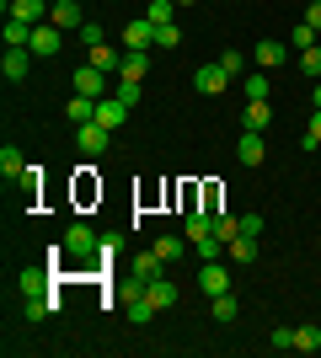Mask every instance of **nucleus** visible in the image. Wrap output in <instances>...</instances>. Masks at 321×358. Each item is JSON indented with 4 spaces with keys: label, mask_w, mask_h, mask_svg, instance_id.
I'll return each instance as SVG.
<instances>
[{
    "label": "nucleus",
    "mask_w": 321,
    "mask_h": 358,
    "mask_svg": "<svg viewBox=\"0 0 321 358\" xmlns=\"http://www.w3.org/2000/svg\"><path fill=\"white\" fill-rule=\"evenodd\" d=\"M32 54H38V59H54V54H59L64 48V27H54V22H38V27H32Z\"/></svg>",
    "instance_id": "nucleus-1"
},
{
    "label": "nucleus",
    "mask_w": 321,
    "mask_h": 358,
    "mask_svg": "<svg viewBox=\"0 0 321 358\" xmlns=\"http://www.w3.org/2000/svg\"><path fill=\"white\" fill-rule=\"evenodd\" d=\"M76 145H80V155H107V145H113V129H102V123H80L76 129Z\"/></svg>",
    "instance_id": "nucleus-2"
},
{
    "label": "nucleus",
    "mask_w": 321,
    "mask_h": 358,
    "mask_svg": "<svg viewBox=\"0 0 321 358\" xmlns=\"http://www.w3.org/2000/svg\"><path fill=\"white\" fill-rule=\"evenodd\" d=\"M236 161H241V166H262V161H268V139H262V129H241V139H236Z\"/></svg>",
    "instance_id": "nucleus-3"
},
{
    "label": "nucleus",
    "mask_w": 321,
    "mask_h": 358,
    "mask_svg": "<svg viewBox=\"0 0 321 358\" xmlns=\"http://www.w3.org/2000/svg\"><path fill=\"white\" fill-rule=\"evenodd\" d=\"M97 246H102V236H97L92 224H80V220H76L70 230H64V252H70V257H92Z\"/></svg>",
    "instance_id": "nucleus-4"
},
{
    "label": "nucleus",
    "mask_w": 321,
    "mask_h": 358,
    "mask_svg": "<svg viewBox=\"0 0 321 358\" xmlns=\"http://www.w3.org/2000/svg\"><path fill=\"white\" fill-rule=\"evenodd\" d=\"M32 59H38L32 48H6V59H0V75H6L11 86H22V80L32 75Z\"/></svg>",
    "instance_id": "nucleus-5"
},
{
    "label": "nucleus",
    "mask_w": 321,
    "mask_h": 358,
    "mask_svg": "<svg viewBox=\"0 0 321 358\" xmlns=\"http://www.w3.org/2000/svg\"><path fill=\"white\" fill-rule=\"evenodd\" d=\"M123 315H129L134 327H150L155 321V305H150V294H145V284H134L129 294H123Z\"/></svg>",
    "instance_id": "nucleus-6"
},
{
    "label": "nucleus",
    "mask_w": 321,
    "mask_h": 358,
    "mask_svg": "<svg viewBox=\"0 0 321 358\" xmlns=\"http://www.w3.org/2000/svg\"><path fill=\"white\" fill-rule=\"evenodd\" d=\"M155 22L150 16H134V22H129V27H123V48H134V54H145V48H155Z\"/></svg>",
    "instance_id": "nucleus-7"
},
{
    "label": "nucleus",
    "mask_w": 321,
    "mask_h": 358,
    "mask_svg": "<svg viewBox=\"0 0 321 358\" xmlns=\"http://www.w3.org/2000/svg\"><path fill=\"white\" fill-rule=\"evenodd\" d=\"M225 86H230V75L220 70V64H199V70H193V91H199V96H225Z\"/></svg>",
    "instance_id": "nucleus-8"
},
{
    "label": "nucleus",
    "mask_w": 321,
    "mask_h": 358,
    "mask_svg": "<svg viewBox=\"0 0 321 358\" xmlns=\"http://www.w3.org/2000/svg\"><path fill=\"white\" fill-rule=\"evenodd\" d=\"M70 86H76L80 96H97V102H102V96H107V70H97V64H80V70L70 75Z\"/></svg>",
    "instance_id": "nucleus-9"
},
{
    "label": "nucleus",
    "mask_w": 321,
    "mask_h": 358,
    "mask_svg": "<svg viewBox=\"0 0 321 358\" xmlns=\"http://www.w3.org/2000/svg\"><path fill=\"white\" fill-rule=\"evenodd\" d=\"M199 289H204L209 299L230 289V268H225V257H214V262H204V268H199Z\"/></svg>",
    "instance_id": "nucleus-10"
},
{
    "label": "nucleus",
    "mask_w": 321,
    "mask_h": 358,
    "mask_svg": "<svg viewBox=\"0 0 321 358\" xmlns=\"http://www.w3.org/2000/svg\"><path fill=\"white\" fill-rule=\"evenodd\" d=\"M48 22L64 27V32H80L86 27V11H80V0H54V6H48Z\"/></svg>",
    "instance_id": "nucleus-11"
},
{
    "label": "nucleus",
    "mask_w": 321,
    "mask_h": 358,
    "mask_svg": "<svg viewBox=\"0 0 321 358\" xmlns=\"http://www.w3.org/2000/svg\"><path fill=\"white\" fill-rule=\"evenodd\" d=\"M252 59H257V70H278V64H290V43H278V38H262V43L252 48Z\"/></svg>",
    "instance_id": "nucleus-12"
},
{
    "label": "nucleus",
    "mask_w": 321,
    "mask_h": 358,
    "mask_svg": "<svg viewBox=\"0 0 321 358\" xmlns=\"http://www.w3.org/2000/svg\"><path fill=\"white\" fill-rule=\"evenodd\" d=\"M16 289L22 294H48L54 289V268H22L16 273Z\"/></svg>",
    "instance_id": "nucleus-13"
},
{
    "label": "nucleus",
    "mask_w": 321,
    "mask_h": 358,
    "mask_svg": "<svg viewBox=\"0 0 321 358\" xmlns=\"http://www.w3.org/2000/svg\"><path fill=\"white\" fill-rule=\"evenodd\" d=\"M145 75H150V54H134V48H123L118 80H134V86H145Z\"/></svg>",
    "instance_id": "nucleus-14"
},
{
    "label": "nucleus",
    "mask_w": 321,
    "mask_h": 358,
    "mask_svg": "<svg viewBox=\"0 0 321 358\" xmlns=\"http://www.w3.org/2000/svg\"><path fill=\"white\" fill-rule=\"evenodd\" d=\"M129 113H134V107L118 102V96H102V102H97V123H102V129H123V118H129Z\"/></svg>",
    "instance_id": "nucleus-15"
},
{
    "label": "nucleus",
    "mask_w": 321,
    "mask_h": 358,
    "mask_svg": "<svg viewBox=\"0 0 321 358\" xmlns=\"http://www.w3.org/2000/svg\"><path fill=\"white\" fill-rule=\"evenodd\" d=\"M48 6H54V0H6V16H22V22L38 27V22L48 16Z\"/></svg>",
    "instance_id": "nucleus-16"
},
{
    "label": "nucleus",
    "mask_w": 321,
    "mask_h": 358,
    "mask_svg": "<svg viewBox=\"0 0 321 358\" xmlns=\"http://www.w3.org/2000/svg\"><path fill=\"white\" fill-rule=\"evenodd\" d=\"M145 294H150V305H155V310H171V305L183 299L171 278H150V284H145Z\"/></svg>",
    "instance_id": "nucleus-17"
},
{
    "label": "nucleus",
    "mask_w": 321,
    "mask_h": 358,
    "mask_svg": "<svg viewBox=\"0 0 321 358\" xmlns=\"http://www.w3.org/2000/svg\"><path fill=\"white\" fill-rule=\"evenodd\" d=\"M86 64H97V70H107V75H118L123 54H118L113 43H92V48H86Z\"/></svg>",
    "instance_id": "nucleus-18"
},
{
    "label": "nucleus",
    "mask_w": 321,
    "mask_h": 358,
    "mask_svg": "<svg viewBox=\"0 0 321 358\" xmlns=\"http://www.w3.org/2000/svg\"><path fill=\"white\" fill-rule=\"evenodd\" d=\"M209 315H214V321H220V327H230V321L241 315V299H236V294H230V289H225V294H214V299H209Z\"/></svg>",
    "instance_id": "nucleus-19"
},
{
    "label": "nucleus",
    "mask_w": 321,
    "mask_h": 358,
    "mask_svg": "<svg viewBox=\"0 0 321 358\" xmlns=\"http://www.w3.org/2000/svg\"><path fill=\"white\" fill-rule=\"evenodd\" d=\"M64 118L76 123V129H80V123H92L97 118V96H80V91H76V96L64 102Z\"/></svg>",
    "instance_id": "nucleus-20"
},
{
    "label": "nucleus",
    "mask_w": 321,
    "mask_h": 358,
    "mask_svg": "<svg viewBox=\"0 0 321 358\" xmlns=\"http://www.w3.org/2000/svg\"><path fill=\"white\" fill-rule=\"evenodd\" d=\"M161 268H166V262H161L155 252H139V257H134V284H150V278H161Z\"/></svg>",
    "instance_id": "nucleus-21"
},
{
    "label": "nucleus",
    "mask_w": 321,
    "mask_h": 358,
    "mask_svg": "<svg viewBox=\"0 0 321 358\" xmlns=\"http://www.w3.org/2000/svg\"><path fill=\"white\" fill-rule=\"evenodd\" d=\"M27 43H32V22L6 16V48H27Z\"/></svg>",
    "instance_id": "nucleus-22"
},
{
    "label": "nucleus",
    "mask_w": 321,
    "mask_h": 358,
    "mask_svg": "<svg viewBox=\"0 0 321 358\" xmlns=\"http://www.w3.org/2000/svg\"><path fill=\"white\" fill-rule=\"evenodd\" d=\"M22 171H27V161H22V150H16V145H6V150H0V177H6V182H16Z\"/></svg>",
    "instance_id": "nucleus-23"
},
{
    "label": "nucleus",
    "mask_w": 321,
    "mask_h": 358,
    "mask_svg": "<svg viewBox=\"0 0 321 358\" xmlns=\"http://www.w3.org/2000/svg\"><path fill=\"white\" fill-rule=\"evenodd\" d=\"M145 16H150L155 27H171V16H177V0H145Z\"/></svg>",
    "instance_id": "nucleus-24"
},
{
    "label": "nucleus",
    "mask_w": 321,
    "mask_h": 358,
    "mask_svg": "<svg viewBox=\"0 0 321 358\" xmlns=\"http://www.w3.org/2000/svg\"><path fill=\"white\" fill-rule=\"evenodd\" d=\"M225 257H230V262H257V241H252V236H236L225 246Z\"/></svg>",
    "instance_id": "nucleus-25"
},
{
    "label": "nucleus",
    "mask_w": 321,
    "mask_h": 358,
    "mask_svg": "<svg viewBox=\"0 0 321 358\" xmlns=\"http://www.w3.org/2000/svg\"><path fill=\"white\" fill-rule=\"evenodd\" d=\"M241 123H246V129H268V123H273V107H268V102H246Z\"/></svg>",
    "instance_id": "nucleus-26"
},
{
    "label": "nucleus",
    "mask_w": 321,
    "mask_h": 358,
    "mask_svg": "<svg viewBox=\"0 0 321 358\" xmlns=\"http://www.w3.org/2000/svg\"><path fill=\"white\" fill-rule=\"evenodd\" d=\"M294 348L300 353H321V327L311 321V327H294Z\"/></svg>",
    "instance_id": "nucleus-27"
},
{
    "label": "nucleus",
    "mask_w": 321,
    "mask_h": 358,
    "mask_svg": "<svg viewBox=\"0 0 321 358\" xmlns=\"http://www.w3.org/2000/svg\"><path fill=\"white\" fill-rule=\"evenodd\" d=\"M16 187H22V198H38L43 193V166H27V171L16 177Z\"/></svg>",
    "instance_id": "nucleus-28"
},
{
    "label": "nucleus",
    "mask_w": 321,
    "mask_h": 358,
    "mask_svg": "<svg viewBox=\"0 0 321 358\" xmlns=\"http://www.w3.org/2000/svg\"><path fill=\"white\" fill-rule=\"evenodd\" d=\"M241 91H246V102H268V70L246 75V80H241Z\"/></svg>",
    "instance_id": "nucleus-29"
},
{
    "label": "nucleus",
    "mask_w": 321,
    "mask_h": 358,
    "mask_svg": "<svg viewBox=\"0 0 321 358\" xmlns=\"http://www.w3.org/2000/svg\"><path fill=\"white\" fill-rule=\"evenodd\" d=\"M183 246H187L183 236H161V241H155V246H150V252L161 257V262H177V257H183Z\"/></svg>",
    "instance_id": "nucleus-30"
},
{
    "label": "nucleus",
    "mask_w": 321,
    "mask_h": 358,
    "mask_svg": "<svg viewBox=\"0 0 321 358\" xmlns=\"http://www.w3.org/2000/svg\"><path fill=\"white\" fill-rule=\"evenodd\" d=\"M300 70H306V80H321V43L300 48Z\"/></svg>",
    "instance_id": "nucleus-31"
},
{
    "label": "nucleus",
    "mask_w": 321,
    "mask_h": 358,
    "mask_svg": "<svg viewBox=\"0 0 321 358\" xmlns=\"http://www.w3.org/2000/svg\"><path fill=\"white\" fill-rule=\"evenodd\" d=\"M214 236H220V241L230 246V241L241 236V220H236V214H214Z\"/></svg>",
    "instance_id": "nucleus-32"
},
{
    "label": "nucleus",
    "mask_w": 321,
    "mask_h": 358,
    "mask_svg": "<svg viewBox=\"0 0 321 358\" xmlns=\"http://www.w3.org/2000/svg\"><path fill=\"white\" fill-rule=\"evenodd\" d=\"M214 64H220V70H225L230 80H236V75L246 70V54H236V48H225V54H220V59H214Z\"/></svg>",
    "instance_id": "nucleus-33"
},
{
    "label": "nucleus",
    "mask_w": 321,
    "mask_h": 358,
    "mask_svg": "<svg viewBox=\"0 0 321 358\" xmlns=\"http://www.w3.org/2000/svg\"><path fill=\"white\" fill-rule=\"evenodd\" d=\"M300 150H321V107L311 113V129L300 134Z\"/></svg>",
    "instance_id": "nucleus-34"
},
{
    "label": "nucleus",
    "mask_w": 321,
    "mask_h": 358,
    "mask_svg": "<svg viewBox=\"0 0 321 358\" xmlns=\"http://www.w3.org/2000/svg\"><path fill=\"white\" fill-rule=\"evenodd\" d=\"M294 48H311V43H321V32L311 27V22H300V27H294V38H290Z\"/></svg>",
    "instance_id": "nucleus-35"
},
{
    "label": "nucleus",
    "mask_w": 321,
    "mask_h": 358,
    "mask_svg": "<svg viewBox=\"0 0 321 358\" xmlns=\"http://www.w3.org/2000/svg\"><path fill=\"white\" fill-rule=\"evenodd\" d=\"M268 348H278V353L294 348V327H273V331H268Z\"/></svg>",
    "instance_id": "nucleus-36"
},
{
    "label": "nucleus",
    "mask_w": 321,
    "mask_h": 358,
    "mask_svg": "<svg viewBox=\"0 0 321 358\" xmlns=\"http://www.w3.org/2000/svg\"><path fill=\"white\" fill-rule=\"evenodd\" d=\"M155 48H183V32H177V22H171V27H161V32H155Z\"/></svg>",
    "instance_id": "nucleus-37"
},
{
    "label": "nucleus",
    "mask_w": 321,
    "mask_h": 358,
    "mask_svg": "<svg viewBox=\"0 0 321 358\" xmlns=\"http://www.w3.org/2000/svg\"><path fill=\"white\" fill-rule=\"evenodd\" d=\"M80 43H86V48H92V43H107V32L97 27V22H86V27H80Z\"/></svg>",
    "instance_id": "nucleus-38"
},
{
    "label": "nucleus",
    "mask_w": 321,
    "mask_h": 358,
    "mask_svg": "<svg viewBox=\"0 0 321 358\" xmlns=\"http://www.w3.org/2000/svg\"><path fill=\"white\" fill-rule=\"evenodd\" d=\"M113 96H118V102H129V107H134V102H139V86H134V80H118V91H113Z\"/></svg>",
    "instance_id": "nucleus-39"
},
{
    "label": "nucleus",
    "mask_w": 321,
    "mask_h": 358,
    "mask_svg": "<svg viewBox=\"0 0 321 358\" xmlns=\"http://www.w3.org/2000/svg\"><path fill=\"white\" fill-rule=\"evenodd\" d=\"M241 236H252V241L262 236V214H241Z\"/></svg>",
    "instance_id": "nucleus-40"
},
{
    "label": "nucleus",
    "mask_w": 321,
    "mask_h": 358,
    "mask_svg": "<svg viewBox=\"0 0 321 358\" xmlns=\"http://www.w3.org/2000/svg\"><path fill=\"white\" fill-rule=\"evenodd\" d=\"M97 257H102V262H107V257H118V236H102V246H97Z\"/></svg>",
    "instance_id": "nucleus-41"
},
{
    "label": "nucleus",
    "mask_w": 321,
    "mask_h": 358,
    "mask_svg": "<svg viewBox=\"0 0 321 358\" xmlns=\"http://www.w3.org/2000/svg\"><path fill=\"white\" fill-rule=\"evenodd\" d=\"M306 22H311V27L321 32V0H311V6H306Z\"/></svg>",
    "instance_id": "nucleus-42"
},
{
    "label": "nucleus",
    "mask_w": 321,
    "mask_h": 358,
    "mask_svg": "<svg viewBox=\"0 0 321 358\" xmlns=\"http://www.w3.org/2000/svg\"><path fill=\"white\" fill-rule=\"evenodd\" d=\"M311 107H321V80H311Z\"/></svg>",
    "instance_id": "nucleus-43"
},
{
    "label": "nucleus",
    "mask_w": 321,
    "mask_h": 358,
    "mask_svg": "<svg viewBox=\"0 0 321 358\" xmlns=\"http://www.w3.org/2000/svg\"><path fill=\"white\" fill-rule=\"evenodd\" d=\"M177 6H193V0H177Z\"/></svg>",
    "instance_id": "nucleus-44"
}]
</instances>
